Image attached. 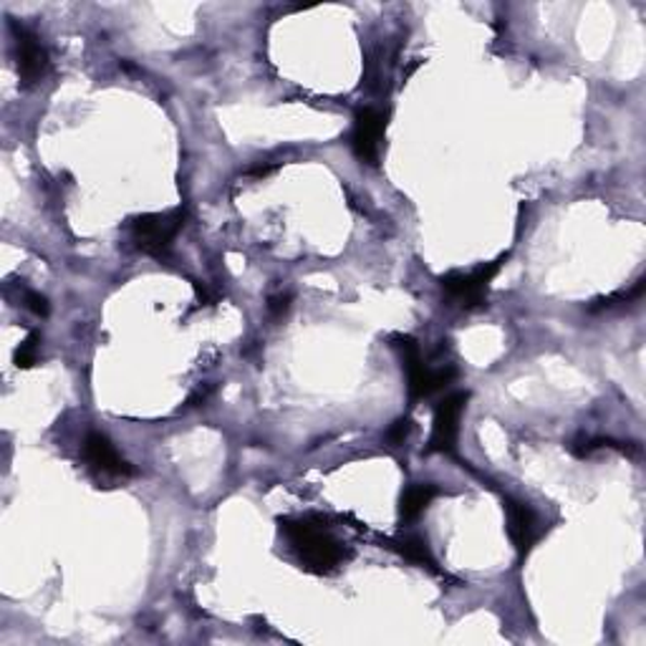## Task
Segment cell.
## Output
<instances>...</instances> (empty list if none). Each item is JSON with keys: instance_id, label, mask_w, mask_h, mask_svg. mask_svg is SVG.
I'll use <instances>...</instances> for the list:
<instances>
[{"instance_id": "cell-2", "label": "cell", "mask_w": 646, "mask_h": 646, "mask_svg": "<svg viewBox=\"0 0 646 646\" xmlns=\"http://www.w3.org/2000/svg\"><path fill=\"white\" fill-rule=\"evenodd\" d=\"M392 346L400 352L402 369L407 373V392L409 402L417 404L427 400V396L442 392V389L453 384L457 379L455 367H442V369H430L422 359V349H419L417 339L407 337V333H394Z\"/></svg>"}, {"instance_id": "cell-10", "label": "cell", "mask_w": 646, "mask_h": 646, "mask_svg": "<svg viewBox=\"0 0 646 646\" xmlns=\"http://www.w3.org/2000/svg\"><path fill=\"white\" fill-rule=\"evenodd\" d=\"M438 495H440V487L430 485V482H425V485H411L400 501V516L404 520L419 518L427 508H430Z\"/></svg>"}, {"instance_id": "cell-7", "label": "cell", "mask_w": 646, "mask_h": 646, "mask_svg": "<svg viewBox=\"0 0 646 646\" xmlns=\"http://www.w3.org/2000/svg\"><path fill=\"white\" fill-rule=\"evenodd\" d=\"M13 34H15V56H18V76L26 87H30V84H38L46 74H49L51 68L49 51L43 49L36 34H30L28 28L18 26V23H13Z\"/></svg>"}, {"instance_id": "cell-6", "label": "cell", "mask_w": 646, "mask_h": 646, "mask_svg": "<svg viewBox=\"0 0 646 646\" xmlns=\"http://www.w3.org/2000/svg\"><path fill=\"white\" fill-rule=\"evenodd\" d=\"M389 124V112L387 109H359L354 119V135H352V147L354 154L367 165H377L381 139L387 135Z\"/></svg>"}, {"instance_id": "cell-13", "label": "cell", "mask_w": 646, "mask_h": 646, "mask_svg": "<svg viewBox=\"0 0 646 646\" xmlns=\"http://www.w3.org/2000/svg\"><path fill=\"white\" fill-rule=\"evenodd\" d=\"M411 434V419L409 417H402V419H396V422L389 427V432H387V440L392 442V445H402L404 440H407Z\"/></svg>"}, {"instance_id": "cell-1", "label": "cell", "mask_w": 646, "mask_h": 646, "mask_svg": "<svg viewBox=\"0 0 646 646\" xmlns=\"http://www.w3.org/2000/svg\"><path fill=\"white\" fill-rule=\"evenodd\" d=\"M280 531L301 558V563L314 573H329L344 560V546L311 520H280Z\"/></svg>"}, {"instance_id": "cell-12", "label": "cell", "mask_w": 646, "mask_h": 646, "mask_svg": "<svg viewBox=\"0 0 646 646\" xmlns=\"http://www.w3.org/2000/svg\"><path fill=\"white\" fill-rule=\"evenodd\" d=\"M38 341H41V337H38V333H30V337L26 341H23V344L18 349H15V354H13L15 367H18V369L36 367V362H38Z\"/></svg>"}, {"instance_id": "cell-3", "label": "cell", "mask_w": 646, "mask_h": 646, "mask_svg": "<svg viewBox=\"0 0 646 646\" xmlns=\"http://www.w3.org/2000/svg\"><path fill=\"white\" fill-rule=\"evenodd\" d=\"M187 213L182 207L167 210V213H147L137 215L129 220V232L131 243L137 245V251H142L150 258L165 261L169 251H173V243L177 232L182 230Z\"/></svg>"}, {"instance_id": "cell-9", "label": "cell", "mask_w": 646, "mask_h": 646, "mask_svg": "<svg viewBox=\"0 0 646 646\" xmlns=\"http://www.w3.org/2000/svg\"><path fill=\"white\" fill-rule=\"evenodd\" d=\"M84 457H87L93 472L106 474V478H129V474H135V467L116 453L112 440L101 432L87 434V440H84Z\"/></svg>"}, {"instance_id": "cell-4", "label": "cell", "mask_w": 646, "mask_h": 646, "mask_svg": "<svg viewBox=\"0 0 646 646\" xmlns=\"http://www.w3.org/2000/svg\"><path fill=\"white\" fill-rule=\"evenodd\" d=\"M508 261V253L501 255V258L493 263H485V266L474 268L472 274H460V270H449L440 278L442 293L447 295L449 301L457 303L463 308H478L487 299V288L493 283V278L501 274L503 263Z\"/></svg>"}, {"instance_id": "cell-11", "label": "cell", "mask_w": 646, "mask_h": 646, "mask_svg": "<svg viewBox=\"0 0 646 646\" xmlns=\"http://www.w3.org/2000/svg\"><path fill=\"white\" fill-rule=\"evenodd\" d=\"M394 548L400 550V556H404L409 563H417L422 568H434V556L430 546H427V539L422 535H402L400 541H394Z\"/></svg>"}, {"instance_id": "cell-15", "label": "cell", "mask_w": 646, "mask_h": 646, "mask_svg": "<svg viewBox=\"0 0 646 646\" xmlns=\"http://www.w3.org/2000/svg\"><path fill=\"white\" fill-rule=\"evenodd\" d=\"M26 306H28L30 311H34L36 316H41V318L49 316V301H46V295H41V293L28 291V293H26Z\"/></svg>"}, {"instance_id": "cell-5", "label": "cell", "mask_w": 646, "mask_h": 646, "mask_svg": "<svg viewBox=\"0 0 646 646\" xmlns=\"http://www.w3.org/2000/svg\"><path fill=\"white\" fill-rule=\"evenodd\" d=\"M470 394L453 392L438 404L432 419V434H430V453L453 455L457 449V438H460V417L467 407Z\"/></svg>"}, {"instance_id": "cell-14", "label": "cell", "mask_w": 646, "mask_h": 646, "mask_svg": "<svg viewBox=\"0 0 646 646\" xmlns=\"http://www.w3.org/2000/svg\"><path fill=\"white\" fill-rule=\"evenodd\" d=\"M291 301H293L291 293L270 295V299H268V314L274 318H283L288 314V308H291Z\"/></svg>"}, {"instance_id": "cell-8", "label": "cell", "mask_w": 646, "mask_h": 646, "mask_svg": "<svg viewBox=\"0 0 646 646\" xmlns=\"http://www.w3.org/2000/svg\"><path fill=\"white\" fill-rule=\"evenodd\" d=\"M505 518H508V535L512 546H516L520 556H528L543 535L539 512H535L531 505L508 497V501H505Z\"/></svg>"}, {"instance_id": "cell-16", "label": "cell", "mask_w": 646, "mask_h": 646, "mask_svg": "<svg viewBox=\"0 0 646 646\" xmlns=\"http://www.w3.org/2000/svg\"><path fill=\"white\" fill-rule=\"evenodd\" d=\"M210 394H213V384H202L194 389V392L187 396V407H200V404H205L210 400Z\"/></svg>"}]
</instances>
